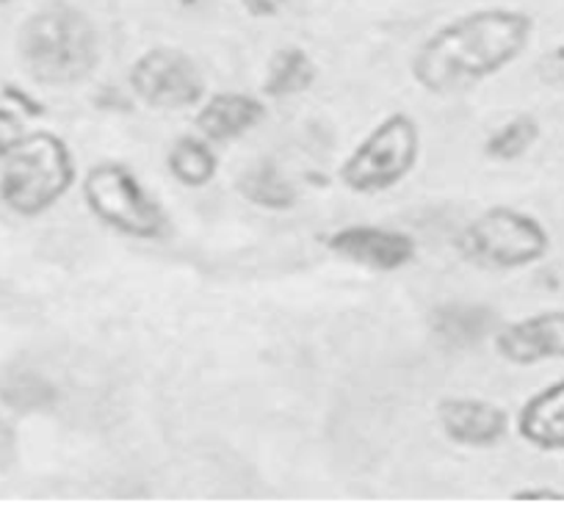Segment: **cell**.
I'll use <instances>...</instances> for the list:
<instances>
[{
    "mask_svg": "<svg viewBox=\"0 0 564 528\" xmlns=\"http://www.w3.org/2000/svg\"><path fill=\"white\" fill-rule=\"evenodd\" d=\"M84 205L100 225L133 241H161L172 222L161 200L122 161H97L80 181Z\"/></svg>",
    "mask_w": 564,
    "mask_h": 528,
    "instance_id": "5b68a950",
    "label": "cell"
},
{
    "mask_svg": "<svg viewBox=\"0 0 564 528\" xmlns=\"http://www.w3.org/2000/svg\"><path fill=\"white\" fill-rule=\"evenodd\" d=\"M14 47L31 84L45 89H73L89 80L102 62L95 20L64 0L31 12L20 25Z\"/></svg>",
    "mask_w": 564,
    "mask_h": 528,
    "instance_id": "7a4b0ae2",
    "label": "cell"
},
{
    "mask_svg": "<svg viewBox=\"0 0 564 528\" xmlns=\"http://www.w3.org/2000/svg\"><path fill=\"white\" fill-rule=\"evenodd\" d=\"M238 3H241V9L249 14V18L271 20L285 9L289 0H238Z\"/></svg>",
    "mask_w": 564,
    "mask_h": 528,
    "instance_id": "7402d4cb",
    "label": "cell"
},
{
    "mask_svg": "<svg viewBox=\"0 0 564 528\" xmlns=\"http://www.w3.org/2000/svg\"><path fill=\"white\" fill-rule=\"evenodd\" d=\"M496 355L509 366H540L564 360V310H540L498 326L492 335Z\"/></svg>",
    "mask_w": 564,
    "mask_h": 528,
    "instance_id": "30bf717a",
    "label": "cell"
},
{
    "mask_svg": "<svg viewBox=\"0 0 564 528\" xmlns=\"http://www.w3.org/2000/svg\"><path fill=\"white\" fill-rule=\"evenodd\" d=\"M496 310L479 302H446L430 313L432 335L448 348H470L496 335Z\"/></svg>",
    "mask_w": 564,
    "mask_h": 528,
    "instance_id": "4fadbf2b",
    "label": "cell"
},
{
    "mask_svg": "<svg viewBox=\"0 0 564 528\" xmlns=\"http://www.w3.org/2000/svg\"><path fill=\"white\" fill-rule=\"evenodd\" d=\"M518 434L536 451H564V379L536 390L518 412Z\"/></svg>",
    "mask_w": 564,
    "mask_h": 528,
    "instance_id": "7c38bea8",
    "label": "cell"
},
{
    "mask_svg": "<svg viewBox=\"0 0 564 528\" xmlns=\"http://www.w3.org/2000/svg\"><path fill=\"white\" fill-rule=\"evenodd\" d=\"M265 119V103L249 91H216L197 106L194 125L210 144L243 139Z\"/></svg>",
    "mask_w": 564,
    "mask_h": 528,
    "instance_id": "8fae6325",
    "label": "cell"
},
{
    "mask_svg": "<svg viewBox=\"0 0 564 528\" xmlns=\"http://www.w3.org/2000/svg\"><path fill=\"white\" fill-rule=\"evenodd\" d=\"M536 80L551 89H564V40L547 47L540 58H536Z\"/></svg>",
    "mask_w": 564,
    "mask_h": 528,
    "instance_id": "d6986e66",
    "label": "cell"
},
{
    "mask_svg": "<svg viewBox=\"0 0 564 528\" xmlns=\"http://www.w3.org/2000/svg\"><path fill=\"white\" fill-rule=\"evenodd\" d=\"M512 500H564V493L556 487H520L509 495Z\"/></svg>",
    "mask_w": 564,
    "mask_h": 528,
    "instance_id": "603a6c76",
    "label": "cell"
},
{
    "mask_svg": "<svg viewBox=\"0 0 564 528\" xmlns=\"http://www.w3.org/2000/svg\"><path fill=\"white\" fill-rule=\"evenodd\" d=\"M7 3H12V0H0V7H7Z\"/></svg>",
    "mask_w": 564,
    "mask_h": 528,
    "instance_id": "cb8c5ba5",
    "label": "cell"
},
{
    "mask_svg": "<svg viewBox=\"0 0 564 528\" xmlns=\"http://www.w3.org/2000/svg\"><path fill=\"white\" fill-rule=\"evenodd\" d=\"M327 249L335 258L346 260L360 269L379 271H401L417 260V241L404 230L382 225H346L327 236Z\"/></svg>",
    "mask_w": 564,
    "mask_h": 528,
    "instance_id": "ba28073f",
    "label": "cell"
},
{
    "mask_svg": "<svg viewBox=\"0 0 564 528\" xmlns=\"http://www.w3.org/2000/svg\"><path fill=\"white\" fill-rule=\"evenodd\" d=\"M534 40V18L487 7L432 31L410 58V75L426 95L452 97L512 67Z\"/></svg>",
    "mask_w": 564,
    "mask_h": 528,
    "instance_id": "6da1fadb",
    "label": "cell"
},
{
    "mask_svg": "<svg viewBox=\"0 0 564 528\" xmlns=\"http://www.w3.org/2000/svg\"><path fill=\"white\" fill-rule=\"evenodd\" d=\"M23 133L25 125L23 119H20V114L9 106H0V161L9 155V150L18 144Z\"/></svg>",
    "mask_w": 564,
    "mask_h": 528,
    "instance_id": "ffe728a7",
    "label": "cell"
},
{
    "mask_svg": "<svg viewBox=\"0 0 564 528\" xmlns=\"http://www.w3.org/2000/svg\"><path fill=\"white\" fill-rule=\"evenodd\" d=\"M437 427L459 449H496L509 438V412L479 396H446L435 407Z\"/></svg>",
    "mask_w": 564,
    "mask_h": 528,
    "instance_id": "9c48e42d",
    "label": "cell"
},
{
    "mask_svg": "<svg viewBox=\"0 0 564 528\" xmlns=\"http://www.w3.org/2000/svg\"><path fill=\"white\" fill-rule=\"evenodd\" d=\"M318 80V64L305 47L282 45L271 53L263 75V95L274 100H289V97L305 95Z\"/></svg>",
    "mask_w": 564,
    "mask_h": 528,
    "instance_id": "5bb4252c",
    "label": "cell"
},
{
    "mask_svg": "<svg viewBox=\"0 0 564 528\" xmlns=\"http://www.w3.org/2000/svg\"><path fill=\"white\" fill-rule=\"evenodd\" d=\"M0 405L23 416L47 412L58 405V388L45 374L31 368H9L0 374Z\"/></svg>",
    "mask_w": 564,
    "mask_h": 528,
    "instance_id": "e0dca14e",
    "label": "cell"
},
{
    "mask_svg": "<svg viewBox=\"0 0 564 528\" xmlns=\"http://www.w3.org/2000/svg\"><path fill=\"white\" fill-rule=\"evenodd\" d=\"M166 169L183 188H205L219 174V158L205 136H177L166 152Z\"/></svg>",
    "mask_w": 564,
    "mask_h": 528,
    "instance_id": "2e32d148",
    "label": "cell"
},
{
    "mask_svg": "<svg viewBox=\"0 0 564 528\" xmlns=\"http://www.w3.org/2000/svg\"><path fill=\"white\" fill-rule=\"evenodd\" d=\"M78 181V161L53 130H25L0 161V203L20 219H40Z\"/></svg>",
    "mask_w": 564,
    "mask_h": 528,
    "instance_id": "3957f363",
    "label": "cell"
},
{
    "mask_svg": "<svg viewBox=\"0 0 564 528\" xmlns=\"http://www.w3.org/2000/svg\"><path fill=\"white\" fill-rule=\"evenodd\" d=\"M454 252L474 269L507 274L542 263L551 252V233L525 211L492 205L459 227Z\"/></svg>",
    "mask_w": 564,
    "mask_h": 528,
    "instance_id": "277c9868",
    "label": "cell"
},
{
    "mask_svg": "<svg viewBox=\"0 0 564 528\" xmlns=\"http://www.w3.org/2000/svg\"><path fill=\"white\" fill-rule=\"evenodd\" d=\"M236 192L241 200L260 211H271V214H282L296 205V188L294 183L285 177L274 161H258L252 166L243 169L236 181Z\"/></svg>",
    "mask_w": 564,
    "mask_h": 528,
    "instance_id": "9a60e30c",
    "label": "cell"
},
{
    "mask_svg": "<svg viewBox=\"0 0 564 528\" xmlns=\"http://www.w3.org/2000/svg\"><path fill=\"white\" fill-rule=\"evenodd\" d=\"M128 89L153 111H186L208 95L197 58L172 45H155L135 56L128 69Z\"/></svg>",
    "mask_w": 564,
    "mask_h": 528,
    "instance_id": "52a82bcc",
    "label": "cell"
},
{
    "mask_svg": "<svg viewBox=\"0 0 564 528\" xmlns=\"http://www.w3.org/2000/svg\"><path fill=\"white\" fill-rule=\"evenodd\" d=\"M0 432H3V421H0Z\"/></svg>",
    "mask_w": 564,
    "mask_h": 528,
    "instance_id": "d4e9b609",
    "label": "cell"
},
{
    "mask_svg": "<svg viewBox=\"0 0 564 528\" xmlns=\"http://www.w3.org/2000/svg\"><path fill=\"white\" fill-rule=\"evenodd\" d=\"M542 125L540 119L531 117V114H514L512 119L501 125V128L492 130L485 141V155L490 161L498 163H512L518 158H523L525 152H531V147L540 141Z\"/></svg>",
    "mask_w": 564,
    "mask_h": 528,
    "instance_id": "ac0fdd59",
    "label": "cell"
},
{
    "mask_svg": "<svg viewBox=\"0 0 564 528\" xmlns=\"http://www.w3.org/2000/svg\"><path fill=\"white\" fill-rule=\"evenodd\" d=\"M421 158V125L406 111L379 119L355 150L338 166V181L346 192L373 197L384 194L415 172Z\"/></svg>",
    "mask_w": 564,
    "mask_h": 528,
    "instance_id": "8992f818",
    "label": "cell"
},
{
    "mask_svg": "<svg viewBox=\"0 0 564 528\" xmlns=\"http://www.w3.org/2000/svg\"><path fill=\"white\" fill-rule=\"evenodd\" d=\"M0 91H3V97H7L9 103H12V108L18 114H25V117H45V103L36 100L31 91L20 89L18 84H3Z\"/></svg>",
    "mask_w": 564,
    "mask_h": 528,
    "instance_id": "44dd1931",
    "label": "cell"
}]
</instances>
